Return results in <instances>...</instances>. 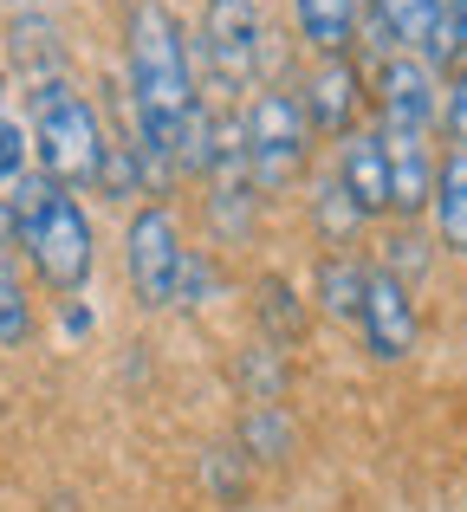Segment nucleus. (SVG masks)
Wrapping results in <instances>:
<instances>
[{
	"mask_svg": "<svg viewBox=\"0 0 467 512\" xmlns=\"http://www.w3.org/2000/svg\"><path fill=\"white\" fill-rule=\"evenodd\" d=\"M357 85H364V78H357L351 59H318V72L305 78V98H299L305 124H312L318 137H351L357 111H364V91Z\"/></svg>",
	"mask_w": 467,
	"mask_h": 512,
	"instance_id": "nucleus-9",
	"label": "nucleus"
},
{
	"mask_svg": "<svg viewBox=\"0 0 467 512\" xmlns=\"http://www.w3.org/2000/svg\"><path fill=\"white\" fill-rule=\"evenodd\" d=\"M377 111H383V130H416L429 137L435 117H442V78L416 59V52H390L377 65Z\"/></svg>",
	"mask_w": 467,
	"mask_h": 512,
	"instance_id": "nucleus-7",
	"label": "nucleus"
},
{
	"mask_svg": "<svg viewBox=\"0 0 467 512\" xmlns=\"http://www.w3.org/2000/svg\"><path fill=\"white\" fill-rule=\"evenodd\" d=\"M13 240H20V221H13V201H7V195H0V253H7V247H13Z\"/></svg>",
	"mask_w": 467,
	"mask_h": 512,
	"instance_id": "nucleus-28",
	"label": "nucleus"
},
{
	"mask_svg": "<svg viewBox=\"0 0 467 512\" xmlns=\"http://www.w3.org/2000/svg\"><path fill=\"white\" fill-rule=\"evenodd\" d=\"M124 39H130V104L156 117H182L195 104V59L169 0H130Z\"/></svg>",
	"mask_w": 467,
	"mask_h": 512,
	"instance_id": "nucleus-2",
	"label": "nucleus"
},
{
	"mask_svg": "<svg viewBox=\"0 0 467 512\" xmlns=\"http://www.w3.org/2000/svg\"><path fill=\"white\" fill-rule=\"evenodd\" d=\"M448 13H455V39H461V59H467V0H448Z\"/></svg>",
	"mask_w": 467,
	"mask_h": 512,
	"instance_id": "nucleus-29",
	"label": "nucleus"
},
{
	"mask_svg": "<svg viewBox=\"0 0 467 512\" xmlns=\"http://www.w3.org/2000/svg\"><path fill=\"white\" fill-rule=\"evenodd\" d=\"M435 227H442V247L448 253H467V143L435 163Z\"/></svg>",
	"mask_w": 467,
	"mask_h": 512,
	"instance_id": "nucleus-14",
	"label": "nucleus"
},
{
	"mask_svg": "<svg viewBox=\"0 0 467 512\" xmlns=\"http://www.w3.org/2000/svg\"><path fill=\"white\" fill-rule=\"evenodd\" d=\"M33 338V305H26V286L13 273V260L0 253V350H20Z\"/></svg>",
	"mask_w": 467,
	"mask_h": 512,
	"instance_id": "nucleus-21",
	"label": "nucleus"
},
{
	"mask_svg": "<svg viewBox=\"0 0 467 512\" xmlns=\"http://www.w3.org/2000/svg\"><path fill=\"white\" fill-rule=\"evenodd\" d=\"M312 221H318V234H325L331 247H344V240H357V227H364L370 214L357 208V201L344 195V182H338V175H331V182L318 188V201H312Z\"/></svg>",
	"mask_w": 467,
	"mask_h": 512,
	"instance_id": "nucleus-20",
	"label": "nucleus"
},
{
	"mask_svg": "<svg viewBox=\"0 0 467 512\" xmlns=\"http://www.w3.org/2000/svg\"><path fill=\"white\" fill-rule=\"evenodd\" d=\"M442 117H448V137H455V143H467V59H461L455 85L442 91Z\"/></svg>",
	"mask_w": 467,
	"mask_h": 512,
	"instance_id": "nucleus-27",
	"label": "nucleus"
},
{
	"mask_svg": "<svg viewBox=\"0 0 467 512\" xmlns=\"http://www.w3.org/2000/svg\"><path fill=\"white\" fill-rule=\"evenodd\" d=\"M234 376H240V389H247V402H286V350L273 338L240 350Z\"/></svg>",
	"mask_w": 467,
	"mask_h": 512,
	"instance_id": "nucleus-17",
	"label": "nucleus"
},
{
	"mask_svg": "<svg viewBox=\"0 0 467 512\" xmlns=\"http://www.w3.org/2000/svg\"><path fill=\"white\" fill-rule=\"evenodd\" d=\"M130 286L143 305H176V279H182V227L169 208H137L130 221Z\"/></svg>",
	"mask_w": 467,
	"mask_h": 512,
	"instance_id": "nucleus-6",
	"label": "nucleus"
},
{
	"mask_svg": "<svg viewBox=\"0 0 467 512\" xmlns=\"http://www.w3.org/2000/svg\"><path fill=\"white\" fill-rule=\"evenodd\" d=\"M0 98H7V72H0Z\"/></svg>",
	"mask_w": 467,
	"mask_h": 512,
	"instance_id": "nucleus-30",
	"label": "nucleus"
},
{
	"mask_svg": "<svg viewBox=\"0 0 467 512\" xmlns=\"http://www.w3.org/2000/svg\"><path fill=\"white\" fill-rule=\"evenodd\" d=\"M253 312H260V325H266V338H273V344L305 331V305L292 299L286 279H260V286H253Z\"/></svg>",
	"mask_w": 467,
	"mask_h": 512,
	"instance_id": "nucleus-19",
	"label": "nucleus"
},
{
	"mask_svg": "<svg viewBox=\"0 0 467 512\" xmlns=\"http://www.w3.org/2000/svg\"><path fill=\"white\" fill-rule=\"evenodd\" d=\"M240 448H247V461H286L292 454V422L279 402H253L247 415H240Z\"/></svg>",
	"mask_w": 467,
	"mask_h": 512,
	"instance_id": "nucleus-16",
	"label": "nucleus"
},
{
	"mask_svg": "<svg viewBox=\"0 0 467 512\" xmlns=\"http://www.w3.org/2000/svg\"><path fill=\"white\" fill-rule=\"evenodd\" d=\"M221 292V273L202 260V253H182V279H176V305H202Z\"/></svg>",
	"mask_w": 467,
	"mask_h": 512,
	"instance_id": "nucleus-25",
	"label": "nucleus"
},
{
	"mask_svg": "<svg viewBox=\"0 0 467 512\" xmlns=\"http://www.w3.org/2000/svg\"><path fill=\"white\" fill-rule=\"evenodd\" d=\"M292 20L318 59H344L357 39V0H292Z\"/></svg>",
	"mask_w": 467,
	"mask_h": 512,
	"instance_id": "nucleus-13",
	"label": "nucleus"
},
{
	"mask_svg": "<svg viewBox=\"0 0 467 512\" xmlns=\"http://www.w3.org/2000/svg\"><path fill=\"white\" fill-rule=\"evenodd\" d=\"M7 201H13L20 247L39 266V279L52 292H78L91 279V221L72 201V188H59L52 175H20Z\"/></svg>",
	"mask_w": 467,
	"mask_h": 512,
	"instance_id": "nucleus-1",
	"label": "nucleus"
},
{
	"mask_svg": "<svg viewBox=\"0 0 467 512\" xmlns=\"http://www.w3.org/2000/svg\"><path fill=\"white\" fill-rule=\"evenodd\" d=\"M26 150H33V137L13 117H0V188H13L26 175Z\"/></svg>",
	"mask_w": 467,
	"mask_h": 512,
	"instance_id": "nucleus-26",
	"label": "nucleus"
},
{
	"mask_svg": "<svg viewBox=\"0 0 467 512\" xmlns=\"http://www.w3.org/2000/svg\"><path fill=\"white\" fill-rule=\"evenodd\" d=\"M266 39L273 33L260 20V0H208L202 7V59L215 85L247 91L266 72Z\"/></svg>",
	"mask_w": 467,
	"mask_h": 512,
	"instance_id": "nucleus-5",
	"label": "nucleus"
},
{
	"mask_svg": "<svg viewBox=\"0 0 467 512\" xmlns=\"http://www.w3.org/2000/svg\"><path fill=\"white\" fill-rule=\"evenodd\" d=\"M364 279H370V266H357V260H325L318 266V312L325 318H357V305H364Z\"/></svg>",
	"mask_w": 467,
	"mask_h": 512,
	"instance_id": "nucleus-18",
	"label": "nucleus"
},
{
	"mask_svg": "<svg viewBox=\"0 0 467 512\" xmlns=\"http://www.w3.org/2000/svg\"><path fill=\"white\" fill-rule=\"evenodd\" d=\"M7 59L20 65L33 85L59 78V65H65V39H59V26H52V13H13V26H7Z\"/></svg>",
	"mask_w": 467,
	"mask_h": 512,
	"instance_id": "nucleus-12",
	"label": "nucleus"
},
{
	"mask_svg": "<svg viewBox=\"0 0 467 512\" xmlns=\"http://www.w3.org/2000/svg\"><path fill=\"white\" fill-rule=\"evenodd\" d=\"M98 182L111 188L117 201H137L150 188V169H143L137 143H104V163H98Z\"/></svg>",
	"mask_w": 467,
	"mask_h": 512,
	"instance_id": "nucleus-23",
	"label": "nucleus"
},
{
	"mask_svg": "<svg viewBox=\"0 0 467 512\" xmlns=\"http://www.w3.org/2000/svg\"><path fill=\"white\" fill-rule=\"evenodd\" d=\"M33 150H39V175H52L59 188L98 182L104 130H98V117H91V104L78 98L65 78L33 85Z\"/></svg>",
	"mask_w": 467,
	"mask_h": 512,
	"instance_id": "nucleus-3",
	"label": "nucleus"
},
{
	"mask_svg": "<svg viewBox=\"0 0 467 512\" xmlns=\"http://www.w3.org/2000/svg\"><path fill=\"white\" fill-rule=\"evenodd\" d=\"M383 163H390V214H422L435 201V150L416 130H383Z\"/></svg>",
	"mask_w": 467,
	"mask_h": 512,
	"instance_id": "nucleus-10",
	"label": "nucleus"
},
{
	"mask_svg": "<svg viewBox=\"0 0 467 512\" xmlns=\"http://www.w3.org/2000/svg\"><path fill=\"white\" fill-rule=\"evenodd\" d=\"M338 182H344V195H351L364 214H390V163H383V137L377 130H351V137H344Z\"/></svg>",
	"mask_w": 467,
	"mask_h": 512,
	"instance_id": "nucleus-11",
	"label": "nucleus"
},
{
	"mask_svg": "<svg viewBox=\"0 0 467 512\" xmlns=\"http://www.w3.org/2000/svg\"><path fill=\"white\" fill-rule=\"evenodd\" d=\"M357 325H364V350L377 363H403L416 350V299H409L403 279H390L383 266H370L364 279V305H357Z\"/></svg>",
	"mask_w": 467,
	"mask_h": 512,
	"instance_id": "nucleus-8",
	"label": "nucleus"
},
{
	"mask_svg": "<svg viewBox=\"0 0 467 512\" xmlns=\"http://www.w3.org/2000/svg\"><path fill=\"white\" fill-rule=\"evenodd\" d=\"M240 156H247L253 195H279L305 175V156H312V124H305L299 98L279 85L253 91L247 117H240Z\"/></svg>",
	"mask_w": 467,
	"mask_h": 512,
	"instance_id": "nucleus-4",
	"label": "nucleus"
},
{
	"mask_svg": "<svg viewBox=\"0 0 467 512\" xmlns=\"http://www.w3.org/2000/svg\"><path fill=\"white\" fill-rule=\"evenodd\" d=\"M383 273L403 279V286H416V279L429 273V240H422V234H396L390 253H383Z\"/></svg>",
	"mask_w": 467,
	"mask_h": 512,
	"instance_id": "nucleus-24",
	"label": "nucleus"
},
{
	"mask_svg": "<svg viewBox=\"0 0 467 512\" xmlns=\"http://www.w3.org/2000/svg\"><path fill=\"white\" fill-rule=\"evenodd\" d=\"M442 7H448V0H377V13L396 26V46H409V52H422V39L435 33Z\"/></svg>",
	"mask_w": 467,
	"mask_h": 512,
	"instance_id": "nucleus-22",
	"label": "nucleus"
},
{
	"mask_svg": "<svg viewBox=\"0 0 467 512\" xmlns=\"http://www.w3.org/2000/svg\"><path fill=\"white\" fill-rule=\"evenodd\" d=\"M215 156H221V117L195 98L182 111V130H176V175H208Z\"/></svg>",
	"mask_w": 467,
	"mask_h": 512,
	"instance_id": "nucleus-15",
	"label": "nucleus"
}]
</instances>
